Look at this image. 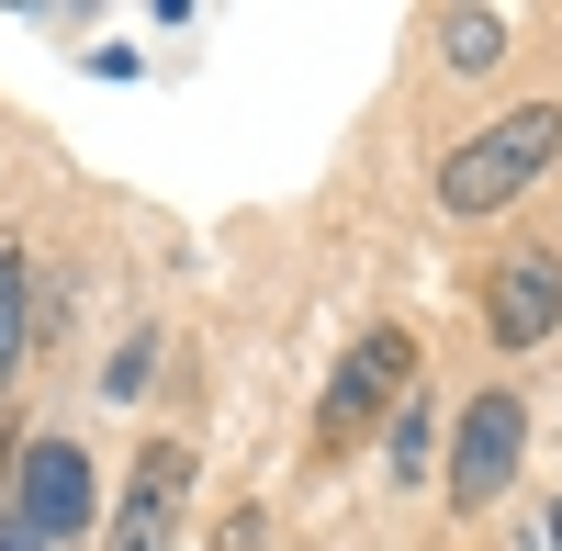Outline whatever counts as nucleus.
<instances>
[{
    "mask_svg": "<svg viewBox=\"0 0 562 551\" xmlns=\"http://www.w3.org/2000/svg\"><path fill=\"white\" fill-rule=\"evenodd\" d=\"M23 349H34V327H23V259L0 248V394H12V372H23Z\"/></svg>",
    "mask_w": 562,
    "mask_h": 551,
    "instance_id": "nucleus-7",
    "label": "nucleus"
},
{
    "mask_svg": "<svg viewBox=\"0 0 562 551\" xmlns=\"http://www.w3.org/2000/svg\"><path fill=\"white\" fill-rule=\"evenodd\" d=\"M551 315H562V270H551L540 248H518V259L484 282V327H495L506 349H540V338H551Z\"/></svg>",
    "mask_w": 562,
    "mask_h": 551,
    "instance_id": "nucleus-6",
    "label": "nucleus"
},
{
    "mask_svg": "<svg viewBox=\"0 0 562 551\" xmlns=\"http://www.w3.org/2000/svg\"><path fill=\"white\" fill-rule=\"evenodd\" d=\"M518 450H529V405L518 394H473V405H461V439H450V495H461V507L506 495Z\"/></svg>",
    "mask_w": 562,
    "mask_h": 551,
    "instance_id": "nucleus-2",
    "label": "nucleus"
},
{
    "mask_svg": "<svg viewBox=\"0 0 562 551\" xmlns=\"http://www.w3.org/2000/svg\"><path fill=\"white\" fill-rule=\"evenodd\" d=\"M180 484H192V450H180V439H147V450H135L124 507H113V529H102V551H169V529H180Z\"/></svg>",
    "mask_w": 562,
    "mask_h": 551,
    "instance_id": "nucleus-3",
    "label": "nucleus"
},
{
    "mask_svg": "<svg viewBox=\"0 0 562 551\" xmlns=\"http://www.w3.org/2000/svg\"><path fill=\"white\" fill-rule=\"evenodd\" d=\"M551 147H562V113H551V102H518L506 124H484L473 147L439 169V203H450V214H495V203H518L529 180L551 169Z\"/></svg>",
    "mask_w": 562,
    "mask_h": 551,
    "instance_id": "nucleus-1",
    "label": "nucleus"
},
{
    "mask_svg": "<svg viewBox=\"0 0 562 551\" xmlns=\"http://www.w3.org/2000/svg\"><path fill=\"white\" fill-rule=\"evenodd\" d=\"M551 551H562V507H551Z\"/></svg>",
    "mask_w": 562,
    "mask_h": 551,
    "instance_id": "nucleus-13",
    "label": "nucleus"
},
{
    "mask_svg": "<svg viewBox=\"0 0 562 551\" xmlns=\"http://www.w3.org/2000/svg\"><path fill=\"white\" fill-rule=\"evenodd\" d=\"M405 372H416V338L405 327H383L371 349H349V372H338V394H326V439H360L383 405L405 394Z\"/></svg>",
    "mask_w": 562,
    "mask_h": 551,
    "instance_id": "nucleus-5",
    "label": "nucleus"
},
{
    "mask_svg": "<svg viewBox=\"0 0 562 551\" xmlns=\"http://www.w3.org/2000/svg\"><path fill=\"white\" fill-rule=\"evenodd\" d=\"M90 518V462L68 439H34L23 450V484H12V529H34V540H68Z\"/></svg>",
    "mask_w": 562,
    "mask_h": 551,
    "instance_id": "nucleus-4",
    "label": "nucleus"
},
{
    "mask_svg": "<svg viewBox=\"0 0 562 551\" xmlns=\"http://www.w3.org/2000/svg\"><path fill=\"white\" fill-rule=\"evenodd\" d=\"M428 462V417H416V405H394V473H416Z\"/></svg>",
    "mask_w": 562,
    "mask_h": 551,
    "instance_id": "nucleus-9",
    "label": "nucleus"
},
{
    "mask_svg": "<svg viewBox=\"0 0 562 551\" xmlns=\"http://www.w3.org/2000/svg\"><path fill=\"white\" fill-rule=\"evenodd\" d=\"M214 551H270V518H259V507H237V518L214 529Z\"/></svg>",
    "mask_w": 562,
    "mask_h": 551,
    "instance_id": "nucleus-10",
    "label": "nucleus"
},
{
    "mask_svg": "<svg viewBox=\"0 0 562 551\" xmlns=\"http://www.w3.org/2000/svg\"><path fill=\"white\" fill-rule=\"evenodd\" d=\"M12 484H23V462H12V450H0V529H12Z\"/></svg>",
    "mask_w": 562,
    "mask_h": 551,
    "instance_id": "nucleus-11",
    "label": "nucleus"
},
{
    "mask_svg": "<svg viewBox=\"0 0 562 551\" xmlns=\"http://www.w3.org/2000/svg\"><path fill=\"white\" fill-rule=\"evenodd\" d=\"M506 57V23L495 12H450V68H495Z\"/></svg>",
    "mask_w": 562,
    "mask_h": 551,
    "instance_id": "nucleus-8",
    "label": "nucleus"
},
{
    "mask_svg": "<svg viewBox=\"0 0 562 551\" xmlns=\"http://www.w3.org/2000/svg\"><path fill=\"white\" fill-rule=\"evenodd\" d=\"M0 551H45V540H34V529H0Z\"/></svg>",
    "mask_w": 562,
    "mask_h": 551,
    "instance_id": "nucleus-12",
    "label": "nucleus"
}]
</instances>
